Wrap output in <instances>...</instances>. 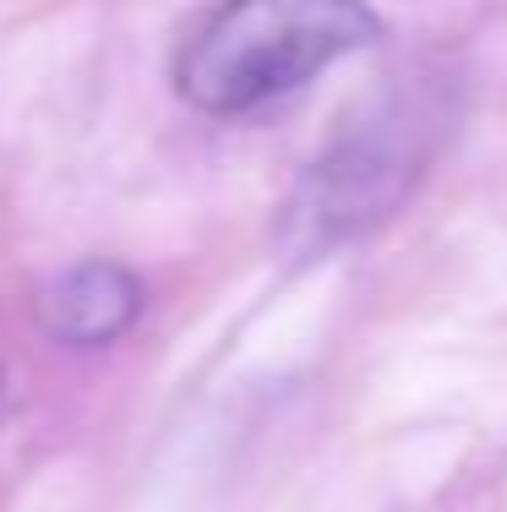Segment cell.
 <instances>
[{
	"label": "cell",
	"mask_w": 507,
	"mask_h": 512,
	"mask_svg": "<svg viewBox=\"0 0 507 512\" xmlns=\"http://www.w3.org/2000/svg\"><path fill=\"white\" fill-rule=\"evenodd\" d=\"M142 306H148L142 278L126 262H110V256H88V262L60 267L33 295L39 327L66 349H104L115 338H126L137 327Z\"/></svg>",
	"instance_id": "3957f363"
},
{
	"label": "cell",
	"mask_w": 507,
	"mask_h": 512,
	"mask_svg": "<svg viewBox=\"0 0 507 512\" xmlns=\"http://www.w3.org/2000/svg\"><path fill=\"white\" fill-rule=\"evenodd\" d=\"M442 131H448V109L437 93L409 88L382 99L344 137H333L328 153L311 158V169L279 207L273 246L289 262H311L388 224L415 197L426 164L437 158Z\"/></svg>",
	"instance_id": "7a4b0ae2"
},
{
	"label": "cell",
	"mask_w": 507,
	"mask_h": 512,
	"mask_svg": "<svg viewBox=\"0 0 507 512\" xmlns=\"http://www.w3.org/2000/svg\"><path fill=\"white\" fill-rule=\"evenodd\" d=\"M377 39L366 0H224L186 33L175 88L202 115H246Z\"/></svg>",
	"instance_id": "6da1fadb"
}]
</instances>
